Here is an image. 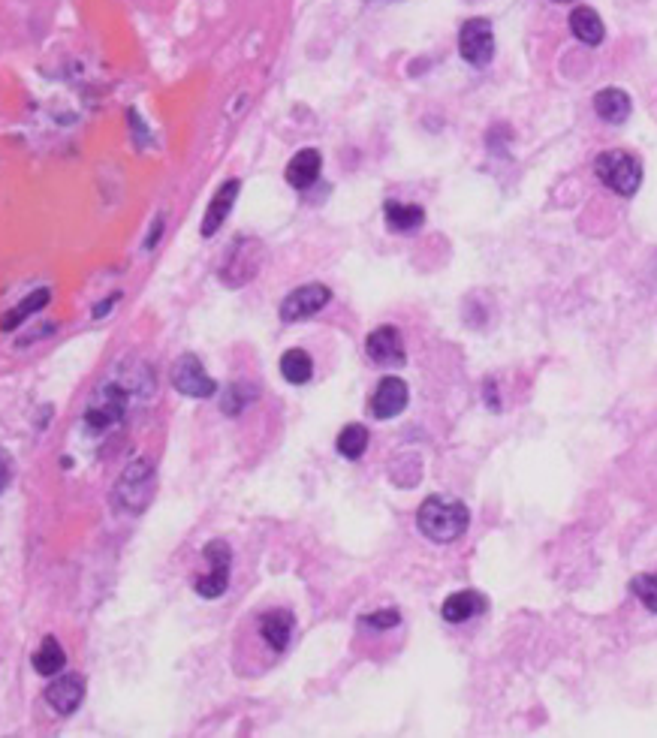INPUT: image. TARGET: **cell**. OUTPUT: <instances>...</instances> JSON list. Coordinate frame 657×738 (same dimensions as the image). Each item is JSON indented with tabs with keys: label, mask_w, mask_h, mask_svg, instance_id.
Masks as SVG:
<instances>
[{
	"label": "cell",
	"mask_w": 657,
	"mask_h": 738,
	"mask_svg": "<svg viewBox=\"0 0 657 738\" xmlns=\"http://www.w3.org/2000/svg\"><path fill=\"white\" fill-rule=\"evenodd\" d=\"M320 169H323V157L317 148H305L299 151L290 163H287V184L296 187V190H308L317 178H320Z\"/></svg>",
	"instance_id": "9a60e30c"
},
{
	"label": "cell",
	"mask_w": 657,
	"mask_h": 738,
	"mask_svg": "<svg viewBox=\"0 0 657 738\" xmlns=\"http://www.w3.org/2000/svg\"><path fill=\"white\" fill-rule=\"evenodd\" d=\"M365 353L374 365H404L407 362L404 341L395 326H377L365 338Z\"/></svg>",
	"instance_id": "30bf717a"
},
{
	"label": "cell",
	"mask_w": 657,
	"mask_h": 738,
	"mask_svg": "<svg viewBox=\"0 0 657 738\" xmlns=\"http://www.w3.org/2000/svg\"><path fill=\"white\" fill-rule=\"evenodd\" d=\"M594 112L606 124H624L630 118V112H633V103H630L627 91H621V88H603L594 97Z\"/></svg>",
	"instance_id": "2e32d148"
},
{
	"label": "cell",
	"mask_w": 657,
	"mask_h": 738,
	"mask_svg": "<svg viewBox=\"0 0 657 738\" xmlns=\"http://www.w3.org/2000/svg\"><path fill=\"white\" fill-rule=\"evenodd\" d=\"M594 175L600 178V184L618 196H636L639 184H642V166L633 154L627 151H603L594 160Z\"/></svg>",
	"instance_id": "277c9868"
},
{
	"label": "cell",
	"mask_w": 657,
	"mask_h": 738,
	"mask_svg": "<svg viewBox=\"0 0 657 738\" xmlns=\"http://www.w3.org/2000/svg\"><path fill=\"white\" fill-rule=\"evenodd\" d=\"M260 633H263V639H266V645H269L272 651H278V654L287 651L290 636H293V615L284 612V609L266 612V615L260 618Z\"/></svg>",
	"instance_id": "e0dca14e"
},
{
	"label": "cell",
	"mask_w": 657,
	"mask_h": 738,
	"mask_svg": "<svg viewBox=\"0 0 657 738\" xmlns=\"http://www.w3.org/2000/svg\"><path fill=\"white\" fill-rule=\"evenodd\" d=\"M459 52L468 64L486 67L495 55V31L486 19H468L459 31Z\"/></svg>",
	"instance_id": "52a82bcc"
},
{
	"label": "cell",
	"mask_w": 657,
	"mask_h": 738,
	"mask_svg": "<svg viewBox=\"0 0 657 738\" xmlns=\"http://www.w3.org/2000/svg\"><path fill=\"white\" fill-rule=\"evenodd\" d=\"M49 299H52V293L49 290H37V293H31V296H25L4 320H0V329L4 332H13V329H19L31 314H37V311H43L46 305H49Z\"/></svg>",
	"instance_id": "7402d4cb"
},
{
	"label": "cell",
	"mask_w": 657,
	"mask_h": 738,
	"mask_svg": "<svg viewBox=\"0 0 657 738\" xmlns=\"http://www.w3.org/2000/svg\"><path fill=\"white\" fill-rule=\"evenodd\" d=\"M570 31H573V37L579 40V43H585V46H600L603 43V37H606V28H603V19L591 10V7H576L573 13H570Z\"/></svg>",
	"instance_id": "ac0fdd59"
},
{
	"label": "cell",
	"mask_w": 657,
	"mask_h": 738,
	"mask_svg": "<svg viewBox=\"0 0 657 738\" xmlns=\"http://www.w3.org/2000/svg\"><path fill=\"white\" fill-rule=\"evenodd\" d=\"M172 386L187 395V398H211L217 392V383L214 377L202 368V362L190 353H184L175 368H172Z\"/></svg>",
	"instance_id": "9c48e42d"
},
{
	"label": "cell",
	"mask_w": 657,
	"mask_h": 738,
	"mask_svg": "<svg viewBox=\"0 0 657 738\" xmlns=\"http://www.w3.org/2000/svg\"><path fill=\"white\" fill-rule=\"evenodd\" d=\"M263 266V244L257 238H239L233 244V251L227 254L224 260V269H221V281L233 290L245 287L251 278H257Z\"/></svg>",
	"instance_id": "5b68a950"
},
{
	"label": "cell",
	"mask_w": 657,
	"mask_h": 738,
	"mask_svg": "<svg viewBox=\"0 0 657 738\" xmlns=\"http://www.w3.org/2000/svg\"><path fill=\"white\" fill-rule=\"evenodd\" d=\"M332 299V290L323 287V284H308V287H299L293 290L284 302H281V320L284 323H302V320H311L317 317Z\"/></svg>",
	"instance_id": "ba28073f"
},
{
	"label": "cell",
	"mask_w": 657,
	"mask_h": 738,
	"mask_svg": "<svg viewBox=\"0 0 657 738\" xmlns=\"http://www.w3.org/2000/svg\"><path fill=\"white\" fill-rule=\"evenodd\" d=\"M154 467L148 458H136L124 467V473L118 476L115 482V491H112V501L121 513H142L151 498H154Z\"/></svg>",
	"instance_id": "7a4b0ae2"
},
{
	"label": "cell",
	"mask_w": 657,
	"mask_h": 738,
	"mask_svg": "<svg viewBox=\"0 0 657 738\" xmlns=\"http://www.w3.org/2000/svg\"><path fill=\"white\" fill-rule=\"evenodd\" d=\"M64 666H67L64 645H61L55 636H46L43 645H40V651L34 654V669H37L40 675H46V678H55V675L64 672Z\"/></svg>",
	"instance_id": "ffe728a7"
},
{
	"label": "cell",
	"mask_w": 657,
	"mask_h": 738,
	"mask_svg": "<svg viewBox=\"0 0 657 738\" xmlns=\"http://www.w3.org/2000/svg\"><path fill=\"white\" fill-rule=\"evenodd\" d=\"M630 591L648 612H657V573H639L630 579Z\"/></svg>",
	"instance_id": "cb8c5ba5"
},
{
	"label": "cell",
	"mask_w": 657,
	"mask_h": 738,
	"mask_svg": "<svg viewBox=\"0 0 657 738\" xmlns=\"http://www.w3.org/2000/svg\"><path fill=\"white\" fill-rule=\"evenodd\" d=\"M407 401H410L407 383L401 377H383L371 395V413H374V419L386 422V419H395L398 413H404Z\"/></svg>",
	"instance_id": "7c38bea8"
},
{
	"label": "cell",
	"mask_w": 657,
	"mask_h": 738,
	"mask_svg": "<svg viewBox=\"0 0 657 738\" xmlns=\"http://www.w3.org/2000/svg\"><path fill=\"white\" fill-rule=\"evenodd\" d=\"M401 624V612L398 609H380V612H371L362 618V627H371V630H392Z\"/></svg>",
	"instance_id": "d4e9b609"
},
{
	"label": "cell",
	"mask_w": 657,
	"mask_h": 738,
	"mask_svg": "<svg viewBox=\"0 0 657 738\" xmlns=\"http://www.w3.org/2000/svg\"><path fill=\"white\" fill-rule=\"evenodd\" d=\"M471 525V513L459 498L450 495H428L416 513V528L431 543H456Z\"/></svg>",
	"instance_id": "6da1fadb"
},
{
	"label": "cell",
	"mask_w": 657,
	"mask_h": 738,
	"mask_svg": "<svg viewBox=\"0 0 657 738\" xmlns=\"http://www.w3.org/2000/svg\"><path fill=\"white\" fill-rule=\"evenodd\" d=\"M281 377L293 386H305L314 377V362L305 350L293 347L281 356Z\"/></svg>",
	"instance_id": "44dd1931"
},
{
	"label": "cell",
	"mask_w": 657,
	"mask_h": 738,
	"mask_svg": "<svg viewBox=\"0 0 657 738\" xmlns=\"http://www.w3.org/2000/svg\"><path fill=\"white\" fill-rule=\"evenodd\" d=\"M555 4H570V0H555Z\"/></svg>",
	"instance_id": "4316f807"
},
{
	"label": "cell",
	"mask_w": 657,
	"mask_h": 738,
	"mask_svg": "<svg viewBox=\"0 0 657 738\" xmlns=\"http://www.w3.org/2000/svg\"><path fill=\"white\" fill-rule=\"evenodd\" d=\"M239 190H242V181H236V178H230L227 184L217 187V193L211 196V202H208V208H205V214H202V226H199L202 238L217 235V229L224 226L227 214L233 211V205H236V199H239Z\"/></svg>",
	"instance_id": "4fadbf2b"
},
{
	"label": "cell",
	"mask_w": 657,
	"mask_h": 738,
	"mask_svg": "<svg viewBox=\"0 0 657 738\" xmlns=\"http://www.w3.org/2000/svg\"><path fill=\"white\" fill-rule=\"evenodd\" d=\"M368 428L362 425V422H350V425H344L341 428V434H338V452L344 455V458H350V461H359L362 455H365V449H368Z\"/></svg>",
	"instance_id": "603a6c76"
},
{
	"label": "cell",
	"mask_w": 657,
	"mask_h": 738,
	"mask_svg": "<svg viewBox=\"0 0 657 738\" xmlns=\"http://www.w3.org/2000/svg\"><path fill=\"white\" fill-rule=\"evenodd\" d=\"M205 561H208V576H202L193 588L199 597L205 600H217L227 588H230V564H233V552H230V543L227 540H211L205 546Z\"/></svg>",
	"instance_id": "8992f818"
},
{
	"label": "cell",
	"mask_w": 657,
	"mask_h": 738,
	"mask_svg": "<svg viewBox=\"0 0 657 738\" xmlns=\"http://www.w3.org/2000/svg\"><path fill=\"white\" fill-rule=\"evenodd\" d=\"M483 612H486V597L480 591H471V588L450 594L444 600V606H441V615L450 624H465V621H471V618H477Z\"/></svg>",
	"instance_id": "5bb4252c"
},
{
	"label": "cell",
	"mask_w": 657,
	"mask_h": 738,
	"mask_svg": "<svg viewBox=\"0 0 657 738\" xmlns=\"http://www.w3.org/2000/svg\"><path fill=\"white\" fill-rule=\"evenodd\" d=\"M133 389L136 386H130V383H115V380L103 383L97 389V395L91 398L88 410H85V428L94 431V434H106L118 422H124Z\"/></svg>",
	"instance_id": "3957f363"
},
{
	"label": "cell",
	"mask_w": 657,
	"mask_h": 738,
	"mask_svg": "<svg viewBox=\"0 0 657 738\" xmlns=\"http://www.w3.org/2000/svg\"><path fill=\"white\" fill-rule=\"evenodd\" d=\"M46 702H49V708L52 711H58V714H73L79 705H82V699H85V678L79 675V672H64V675H55V681L46 687Z\"/></svg>",
	"instance_id": "8fae6325"
},
{
	"label": "cell",
	"mask_w": 657,
	"mask_h": 738,
	"mask_svg": "<svg viewBox=\"0 0 657 738\" xmlns=\"http://www.w3.org/2000/svg\"><path fill=\"white\" fill-rule=\"evenodd\" d=\"M383 214H386V226L395 232H410V229L422 226V220H425V211L413 202H386Z\"/></svg>",
	"instance_id": "d6986e66"
},
{
	"label": "cell",
	"mask_w": 657,
	"mask_h": 738,
	"mask_svg": "<svg viewBox=\"0 0 657 738\" xmlns=\"http://www.w3.org/2000/svg\"><path fill=\"white\" fill-rule=\"evenodd\" d=\"M10 482H13V464L4 452H0V495L10 488Z\"/></svg>",
	"instance_id": "484cf974"
}]
</instances>
